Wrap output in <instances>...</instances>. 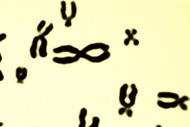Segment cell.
Wrapping results in <instances>:
<instances>
[{
  "label": "cell",
  "mask_w": 190,
  "mask_h": 127,
  "mask_svg": "<svg viewBox=\"0 0 190 127\" xmlns=\"http://www.w3.org/2000/svg\"><path fill=\"white\" fill-rule=\"evenodd\" d=\"M4 125V123L3 122H0V127H2Z\"/></svg>",
  "instance_id": "cell-30"
},
{
  "label": "cell",
  "mask_w": 190,
  "mask_h": 127,
  "mask_svg": "<svg viewBox=\"0 0 190 127\" xmlns=\"http://www.w3.org/2000/svg\"><path fill=\"white\" fill-rule=\"evenodd\" d=\"M129 88V85L127 83H124L121 86L119 91V103L120 104L124 107L127 109V103L126 102V98L127 97V92Z\"/></svg>",
  "instance_id": "cell-6"
},
{
  "label": "cell",
  "mask_w": 190,
  "mask_h": 127,
  "mask_svg": "<svg viewBox=\"0 0 190 127\" xmlns=\"http://www.w3.org/2000/svg\"><path fill=\"white\" fill-rule=\"evenodd\" d=\"M130 40L127 38L124 39V44L125 46H128L130 44Z\"/></svg>",
  "instance_id": "cell-25"
},
{
  "label": "cell",
  "mask_w": 190,
  "mask_h": 127,
  "mask_svg": "<svg viewBox=\"0 0 190 127\" xmlns=\"http://www.w3.org/2000/svg\"><path fill=\"white\" fill-rule=\"evenodd\" d=\"M5 79V76H4V74L3 73L2 71L0 70V81H3Z\"/></svg>",
  "instance_id": "cell-27"
},
{
  "label": "cell",
  "mask_w": 190,
  "mask_h": 127,
  "mask_svg": "<svg viewBox=\"0 0 190 127\" xmlns=\"http://www.w3.org/2000/svg\"><path fill=\"white\" fill-rule=\"evenodd\" d=\"M100 119L98 116H94L92 118V123L88 127H99Z\"/></svg>",
  "instance_id": "cell-16"
},
{
  "label": "cell",
  "mask_w": 190,
  "mask_h": 127,
  "mask_svg": "<svg viewBox=\"0 0 190 127\" xmlns=\"http://www.w3.org/2000/svg\"><path fill=\"white\" fill-rule=\"evenodd\" d=\"M40 41L39 36H36L32 39V44L29 49L30 56L32 59H35L37 57V48H38V43Z\"/></svg>",
  "instance_id": "cell-9"
},
{
  "label": "cell",
  "mask_w": 190,
  "mask_h": 127,
  "mask_svg": "<svg viewBox=\"0 0 190 127\" xmlns=\"http://www.w3.org/2000/svg\"><path fill=\"white\" fill-rule=\"evenodd\" d=\"M157 97L159 98H170L176 101L179 98V95L174 92H160L158 93Z\"/></svg>",
  "instance_id": "cell-11"
},
{
  "label": "cell",
  "mask_w": 190,
  "mask_h": 127,
  "mask_svg": "<svg viewBox=\"0 0 190 127\" xmlns=\"http://www.w3.org/2000/svg\"><path fill=\"white\" fill-rule=\"evenodd\" d=\"M126 111H127V109L126 107H122L119 108V111H118V114H119V115H120V116H122L126 113Z\"/></svg>",
  "instance_id": "cell-21"
},
{
  "label": "cell",
  "mask_w": 190,
  "mask_h": 127,
  "mask_svg": "<svg viewBox=\"0 0 190 127\" xmlns=\"http://www.w3.org/2000/svg\"><path fill=\"white\" fill-rule=\"evenodd\" d=\"M77 55L80 57V58H84V59L88 60L91 63H100L108 59L111 56V53L109 51L104 52L101 54L97 55V56H92V55H90L88 54H82L80 52Z\"/></svg>",
  "instance_id": "cell-1"
},
{
  "label": "cell",
  "mask_w": 190,
  "mask_h": 127,
  "mask_svg": "<svg viewBox=\"0 0 190 127\" xmlns=\"http://www.w3.org/2000/svg\"><path fill=\"white\" fill-rule=\"evenodd\" d=\"M72 19L68 17L67 19L65 20V27H70L72 26Z\"/></svg>",
  "instance_id": "cell-20"
},
{
  "label": "cell",
  "mask_w": 190,
  "mask_h": 127,
  "mask_svg": "<svg viewBox=\"0 0 190 127\" xmlns=\"http://www.w3.org/2000/svg\"><path fill=\"white\" fill-rule=\"evenodd\" d=\"M177 101H178V103H179V105L183 104V103H185L186 102H188L189 101V98L188 96L187 95H184L181 97H179L178 99H177Z\"/></svg>",
  "instance_id": "cell-18"
},
{
  "label": "cell",
  "mask_w": 190,
  "mask_h": 127,
  "mask_svg": "<svg viewBox=\"0 0 190 127\" xmlns=\"http://www.w3.org/2000/svg\"><path fill=\"white\" fill-rule=\"evenodd\" d=\"M80 60V57L78 55H74V56H68V57H55L53 58V62L54 63L61 64V65H67L76 63Z\"/></svg>",
  "instance_id": "cell-4"
},
{
  "label": "cell",
  "mask_w": 190,
  "mask_h": 127,
  "mask_svg": "<svg viewBox=\"0 0 190 127\" xmlns=\"http://www.w3.org/2000/svg\"><path fill=\"white\" fill-rule=\"evenodd\" d=\"M40 38V41H41V45H40L39 50H38V54L41 58H46L48 56V40L44 37H41L39 35Z\"/></svg>",
  "instance_id": "cell-7"
},
{
  "label": "cell",
  "mask_w": 190,
  "mask_h": 127,
  "mask_svg": "<svg viewBox=\"0 0 190 127\" xmlns=\"http://www.w3.org/2000/svg\"><path fill=\"white\" fill-rule=\"evenodd\" d=\"M7 35L6 33H1L0 34V43H1L3 41H4V40L7 38Z\"/></svg>",
  "instance_id": "cell-24"
},
{
  "label": "cell",
  "mask_w": 190,
  "mask_h": 127,
  "mask_svg": "<svg viewBox=\"0 0 190 127\" xmlns=\"http://www.w3.org/2000/svg\"><path fill=\"white\" fill-rule=\"evenodd\" d=\"M46 24V22L45 20H42L41 22L38 24L37 26V31L38 33H41V31L44 29V27H45Z\"/></svg>",
  "instance_id": "cell-17"
},
{
  "label": "cell",
  "mask_w": 190,
  "mask_h": 127,
  "mask_svg": "<svg viewBox=\"0 0 190 127\" xmlns=\"http://www.w3.org/2000/svg\"><path fill=\"white\" fill-rule=\"evenodd\" d=\"M87 115H88V109L85 107L82 108L80 111L79 115V127H86V117Z\"/></svg>",
  "instance_id": "cell-12"
},
{
  "label": "cell",
  "mask_w": 190,
  "mask_h": 127,
  "mask_svg": "<svg viewBox=\"0 0 190 127\" xmlns=\"http://www.w3.org/2000/svg\"><path fill=\"white\" fill-rule=\"evenodd\" d=\"M126 114H127V117H131L133 115V111L132 109H127V111H126Z\"/></svg>",
  "instance_id": "cell-23"
},
{
  "label": "cell",
  "mask_w": 190,
  "mask_h": 127,
  "mask_svg": "<svg viewBox=\"0 0 190 127\" xmlns=\"http://www.w3.org/2000/svg\"><path fill=\"white\" fill-rule=\"evenodd\" d=\"M130 31H131V33L133 36H135L138 34V31L136 29H133L132 30H130Z\"/></svg>",
  "instance_id": "cell-28"
},
{
  "label": "cell",
  "mask_w": 190,
  "mask_h": 127,
  "mask_svg": "<svg viewBox=\"0 0 190 127\" xmlns=\"http://www.w3.org/2000/svg\"><path fill=\"white\" fill-rule=\"evenodd\" d=\"M155 127H162V126L160 125H156V126H155Z\"/></svg>",
  "instance_id": "cell-31"
},
{
  "label": "cell",
  "mask_w": 190,
  "mask_h": 127,
  "mask_svg": "<svg viewBox=\"0 0 190 127\" xmlns=\"http://www.w3.org/2000/svg\"><path fill=\"white\" fill-rule=\"evenodd\" d=\"M70 7H71V14L69 17L70 19L73 20L74 18H76L77 13V5L76 3L74 1H71L70 3Z\"/></svg>",
  "instance_id": "cell-14"
},
{
  "label": "cell",
  "mask_w": 190,
  "mask_h": 127,
  "mask_svg": "<svg viewBox=\"0 0 190 127\" xmlns=\"http://www.w3.org/2000/svg\"><path fill=\"white\" fill-rule=\"evenodd\" d=\"M157 104L158 107L164 109H174V108H176L177 106H179V103L177 100L174 101L172 102H164L161 100H158L157 102Z\"/></svg>",
  "instance_id": "cell-10"
},
{
  "label": "cell",
  "mask_w": 190,
  "mask_h": 127,
  "mask_svg": "<svg viewBox=\"0 0 190 127\" xmlns=\"http://www.w3.org/2000/svg\"><path fill=\"white\" fill-rule=\"evenodd\" d=\"M2 60H3V57H2V55H1V53H0V64H1V61H2Z\"/></svg>",
  "instance_id": "cell-29"
},
{
  "label": "cell",
  "mask_w": 190,
  "mask_h": 127,
  "mask_svg": "<svg viewBox=\"0 0 190 127\" xmlns=\"http://www.w3.org/2000/svg\"><path fill=\"white\" fill-rule=\"evenodd\" d=\"M179 106L180 107L181 109L183 111H188V106H187V105L185 103H183V104H180V105H179Z\"/></svg>",
  "instance_id": "cell-22"
},
{
  "label": "cell",
  "mask_w": 190,
  "mask_h": 127,
  "mask_svg": "<svg viewBox=\"0 0 190 127\" xmlns=\"http://www.w3.org/2000/svg\"><path fill=\"white\" fill-rule=\"evenodd\" d=\"M53 28H54L53 24L50 23L49 24V26H48V27H46V29H45V30L44 31H43V33H41V35H39L40 36L46 38V36L49 35V33H50L52 31L53 29Z\"/></svg>",
  "instance_id": "cell-15"
},
{
  "label": "cell",
  "mask_w": 190,
  "mask_h": 127,
  "mask_svg": "<svg viewBox=\"0 0 190 127\" xmlns=\"http://www.w3.org/2000/svg\"><path fill=\"white\" fill-rule=\"evenodd\" d=\"M60 14L62 18L64 20H66L68 18L67 15V3L65 1H62L60 3Z\"/></svg>",
  "instance_id": "cell-13"
},
{
  "label": "cell",
  "mask_w": 190,
  "mask_h": 127,
  "mask_svg": "<svg viewBox=\"0 0 190 127\" xmlns=\"http://www.w3.org/2000/svg\"><path fill=\"white\" fill-rule=\"evenodd\" d=\"M54 54H60L62 53H70L74 55H77L80 52V50L70 45H62L56 47L53 50Z\"/></svg>",
  "instance_id": "cell-3"
},
{
  "label": "cell",
  "mask_w": 190,
  "mask_h": 127,
  "mask_svg": "<svg viewBox=\"0 0 190 127\" xmlns=\"http://www.w3.org/2000/svg\"><path fill=\"white\" fill-rule=\"evenodd\" d=\"M125 34L127 36V38L128 39H129L130 41H133V40L135 39V38H134V36L132 35L131 31H130V29H126L125 30Z\"/></svg>",
  "instance_id": "cell-19"
},
{
  "label": "cell",
  "mask_w": 190,
  "mask_h": 127,
  "mask_svg": "<svg viewBox=\"0 0 190 127\" xmlns=\"http://www.w3.org/2000/svg\"><path fill=\"white\" fill-rule=\"evenodd\" d=\"M130 88H131V92L128 95V98L129 100V103H127V109H130L132 107L135 106L136 104V96L138 94V90L136 84L133 83L130 85Z\"/></svg>",
  "instance_id": "cell-5"
},
{
  "label": "cell",
  "mask_w": 190,
  "mask_h": 127,
  "mask_svg": "<svg viewBox=\"0 0 190 127\" xmlns=\"http://www.w3.org/2000/svg\"><path fill=\"white\" fill-rule=\"evenodd\" d=\"M133 45L135 46H138L139 45V41L138 39L135 38L133 40Z\"/></svg>",
  "instance_id": "cell-26"
},
{
  "label": "cell",
  "mask_w": 190,
  "mask_h": 127,
  "mask_svg": "<svg viewBox=\"0 0 190 127\" xmlns=\"http://www.w3.org/2000/svg\"><path fill=\"white\" fill-rule=\"evenodd\" d=\"M110 49V46L103 43H91L85 46L80 52L82 54H88L90 51L95 50H101L103 52H108Z\"/></svg>",
  "instance_id": "cell-2"
},
{
  "label": "cell",
  "mask_w": 190,
  "mask_h": 127,
  "mask_svg": "<svg viewBox=\"0 0 190 127\" xmlns=\"http://www.w3.org/2000/svg\"><path fill=\"white\" fill-rule=\"evenodd\" d=\"M28 70L26 67H18L15 71V77L18 83H24V81L27 78Z\"/></svg>",
  "instance_id": "cell-8"
}]
</instances>
